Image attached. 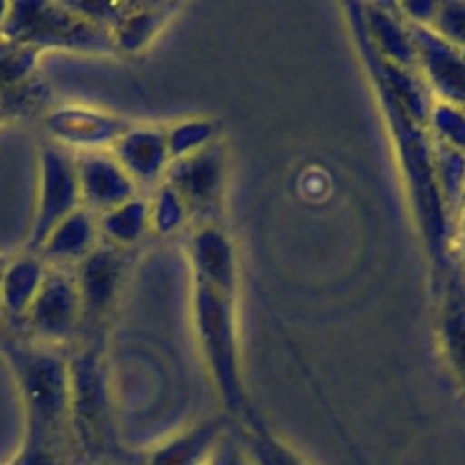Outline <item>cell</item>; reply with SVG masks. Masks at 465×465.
Segmentation results:
<instances>
[{"label":"cell","instance_id":"obj_14","mask_svg":"<svg viewBox=\"0 0 465 465\" xmlns=\"http://www.w3.org/2000/svg\"><path fill=\"white\" fill-rule=\"evenodd\" d=\"M194 282L205 283L218 292L234 296L236 260L232 245L223 231L214 225H203L189 243Z\"/></svg>","mask_w":465,"mask_h":465},{"label":"cell","instance_id":"obj_29","mask_svg":"<svg viewBox=\"0 0 465 465\" xmlns=\"http://www.w3.org/2000/svg\"><path fill=\"white\" fill-rule=\"evenodd\" d=\"M25 85L27 84L0 94V127L4 124H7L9 120L16 118V114H20L24 111V107L27 105V102L31 100V96H27V93H25L27 91Z\"/></svg>","mask_w":465,"mask_h":465},{"label":"cell","instance_id":"obj_32","mask_svg":"<svg viewBox=\"0 0 465 465\" xmlns=\"http://www.w3.org/2000/svg\"><path fill=\"white\" fill-rule=\"evenodd\" d=\"M5 260H7V258H5V256H4V254H0V271H2V267H4V263H5Z\"/></svg>","mask_w":465,"mask_h":465},{"label":"cell","instance_id":"obj_16","mask_svg":"<svg viewBox=\"0 0 465 465\" xmlns=\"http://www.w3.org/2000/svg\"><path fill=\"white\" fill-rule=\"evenodd\" d=\"M98 216L82 205L53 227L36 254L53 265L80 263L98 245Z\"/></svg>","mask_w":465,"mask_h":465},{"label":"cell","instance_id":"obj_26","mask_svg":"<svg viewBox=\"0 0 465 465\" xmlns=\"http://www.w3.org/2000/svg\"><path fill=\"white\" fill-rule=\"evenodd\" d=\"M443 332L449 358L465 383V307H454L447 312Z\"/></svg>","mask_w":465,"mask_h":465},{"label":"cell","instance_id":"obj_20","mask_svg":"<svg viewBox=\"0 0 465 465\" xmlns=\"http://www.w3.org/2000/svg\"><path fill=\"white\" fill-rule=\"evenodd\" d=\"M240 441L254 465H309L296 450L254 420L249 421V429Z\"/></svg>","mask_w":465,"mask_h":465},{"label":"cell","instance_id":"obj_15","mask_svg":"<svg viewBox=\"0 0 465 465\" xmlns=\"http://www.w3.org/2000/svg\"><path fill=\"white\" fill-rule=\"evenodd\" d=\"M47 265L36 254L25 251L7 258L0 271V311L5 325H22L42 285Z\"/></svg>","mask_w":465,"mask_h":465},{"label":"cell","instance_id":"obj_25","mask_svg":"<svg viewBox=\"0 0 465 465\" xmlns=\"http://www.w3.org/2000/svg\"><path fill=\"white\" fill-rule=\"evenodd\" d=\"M427 27L445 40L465 47V2L438 4L434 18Z\"/></svg>","mask_w":465,"mask_h":465},{"label":"cell","instance_id":"obj_17","mask_svg":"<svg viewBox=\"0 0 465 465\" xmlns=\"http://www.w3.org/2000/svg\"><path fill=\"white\" fill-rule=\"evenodd\" d=\"M398 9V7H396ZM365 31L378 58L400 65L416 67V49L411 35V25L403 22L400 11H391L387 5H367Z\"/></svg>","mask_w":465,"mask_h":465},{"label":"cell","instance_id":"obj_28","mask_svg":"<svg viewBox=\"0 0 465 465\" xmlns=\"http://www.w3.org/2000/svg\"><path fill=\"white\" fill-rule=\"evenodd\" d=\"M11 465H64V458L54 445L24 441L22 450L13 458Z\"/></svg>","mask_w":465,"mask_h":465},{"label":"cell","instance_id":"obj_21","mask_svg":"<svg viewBox=\"0 0 465 465\" xmlns=\"http://www.w3.org/2000/svg\"><path fill=\"white\" fill-rule=\"evenodd\" d=\"M216 125L207 118H185L165 129L171 162L185 158L214 142Z\"/></svg>","mask_w":465,"mask_h":465},{"label":"cell","instance_id":"obj_10","mask_svg":"<svg viewBox=\"0 0 465 465\" xmlns=\"http://www.w3.org/2000/svg\"><path fill=\"white\" fill-rule=\"evenodd\" d=\"M163 182L182 194L191 213L213 209L225 187L223 151L213 142L185 158L171 162Z\"/></svg>","mask_w":465,"mask_h":465},{"label":"cell","instance_id":"obj_7","mask_svg":"<svg viewBox=\"0 0 465 465\" xmlns=\"http://www.w3.org/2000/svg\"><path fill=\"white\" fill-rule=\"evenodd\" d=\"M44 125L51 142L69 149L71 153H82L111 149L131 127V122L122 114L105 109L65 102L45 113Z\"/></svg>","mask_w":465,"mask_h":465},{"label":"cell","instance_id":"obj_33","mask_svg":"<svg viewBox=\"0 0 465 465\" xmlns=\"http://www.w3.org/2000/svg\"><path fill=\"white\" fill-rule=\"evenodd\" d=\"M9 465H11V463H9Z\"/></svg>","mask_w":465,"mask_h":465},{"label":"cell","instance_id":"obj_13","mask_svg":"<svg viewBox=\"0 0 465 465\" xmlns=\"http://www.w3.org/2000/svg\"><path fill=\"white\" fill-rule=\"evenodd\" d=\"M173 2H120L109 25L114 53L136 54L143 51L176 15Z\"/></svg>","mask_w":465,"mask_h":465},{"label":"cell","instance_id":"obj_2","mask_svg":"<svg viewBox=\"0 0 465 465\" xmlns=\"http://www.w3.org/2000/svg\"><path fill=\"white\" fill-rule=\"evenodd\" d=\"M0 38L36 53L47 49L84 54L114 53L109 29L80 11L74 2H7Z\"/></svg>","mask_w":465,"mask_h":465},{"label":"cell","instance_id":"obj_30","mask_svg":"<svg viewBox=\"0 0 465 465\" xmlns=\"http://www.w3.org/2000/svg\"><path fill=\"white\" fill-rule=\"evenodd\" d=\"M458 216H460V225H461V236H463V242H465V194H463V200H461V207H460V213H458Z\"/></svg>","mask_w":465,"mask_h":465},{"label":"cell","instance_id":"obj_22","mask_svg":"<svg viewBox=\"0 0 465 465\" xmlns=\"http://www.w3.org/2000/svg\"><path fill=\"white\" fill-rule=\"evenodd\" d=\"M189 214L191 211L182 194L167 182H162L149 200V229L158 234L176 232Z\"/></svg>","mask_w":465,"mask_h":465},{"label":"cell","instance_id":"obj_23","mask_svg":"<svg viewBox=\"0 0 465 465\" xmlns=\"http://www.w3.org/2000/svg\"><path fill=\"white\" fill-rule=\"evenodd\" d=\"M429 127L434 140L465 154V109L454 104L436 100L430 107Z\"/></svg>","mask_w":465,"mask_h":465},{"label":"cell","instance_id":"obj_12","mask_svg":"<svg viewBox=\"0 0 465 465\" xmlns=\"http://www.w3.org/2000/svg\"><path fill=\"white\" fill-rule=\"evenodd\" d=\"M74 278L82 298L84 318L102 316L116 300L124 278L122 249L109 243H98L78 263Z\"/></svg>","mask_w":465,"mask_h":465},{"label":"cell","instance_id":"obj_1","mask_svg":"<svg viewBox=\"0 0 465 465\" xmlns=\"http://www.w3.org/2000/svg\"><path fill=\"white\" fill-rule=\"evenodd\" d=\"M20 389L25 414V440L54 445L69 429V361L56 352L20 345L7 336L0 341Z\"/></svg>","mask_w":465,"mask_h":465},{"label":"cell","instance_id":"obj_4","mask_svg":"<svg viewBox=\"0 0 465 465\" xmlns=\"http://www.w3.org/2000/svg\"><path fill=\"white\" fill-rule=\"evenodd\" d=\"M69 429L85 452H100L111 436V400L98 352L69 361Z\"/></svg>","mask_w":465,"mask_h":465},{"label":"cell","instance_id":"obj_24","mask_svg":"<svg viewBox=\"0 0 465 465\" xmlns=\"http://www.w3.org/2000/svg\"><path fill=\"white\" fill-rule=\"evenodd\" d=\"M38 53L0 38V94L27 84Z\"/></svg>","mask_w":465,"mask_h":465},{"label":"cell","instance_id":"obj_19","mask_svg":"<svg viewBox=\"0 0 465 465\" xmlns=\"http://www.w3.org/2000/svg\"><path fill=\"white\" fill-rule=\"evenodd\" d=\"M98 229L105 243L116 249L134 245L149 229V200L134 196L98 214Z\"/></svg>","mask_w":465,"mask_h":465},{"label":"cell","instance_id":"obj_5","mask_svg":"<svg viewBox=\"0 0 465 465\" xmlns=\"http://www.w3.org/2000/svg\"><path fill=\"white\" fill-rule=\"evenodd\" d=\"M82 207L74 153L45 140L38 153V189L25 249L36 252L53 227Z\"/></svg>","mask_w":465,"mask_h":465},{"label":"cell","instance_id":"obj_27","mask_svg":"<svg viewBox=\"0 0 465 465\" xmlns=\"http://www.w3.org/2000/svg\"><path fill=\"white\" fill-rule=\"evenodd\" d=\"M205 465H254V463L249 458L247 450L243 449L240 438L225 430V434L214 445Z\"/></svg>","mask_w":465,"mask_h":465},{"label":"cell","instance_id":"obj_9","mask_svg":"<svg viewBox=\"0 0 465 465\" xmlns=\"http://www.w3.org/2000/svg\"><path fill=\"white\" fill-rule=\"evenodd\" d=\"M74 165L82 205L96 216L138 196L136 183L109 149L74 153Z\"/></svg>","mask_w":465,"mask_h":465},{"label":"cell","instance_id":"obj_3","mask_svg":"<svg viewBox=\"0 0 465 465\" xmlns=\"http://www.w3.org/2000/svg\"><path fill=\"white\" fill-rule=\"evenodd\" d=\"M193 307L196 334L213 380L223 403L231 411L240 412L243 407V392L238 372L232 296L194 282Z\"/></svg>","mask_w":465,"mask_h":465},{"label":"cell","instance_id":"obj_11","mask_svg":"<svg viewBox=\"0 0 465 465\" xmlns=\"http://www.w3.org/2000/svg\"><path fill=\"white\" fill-rule=\"evenodd\" d=\"M136 187L162 183L171 165L165 129L156 125H133L109 149Z\"/></svg>","mask_w":465,"mask_h":465},{"label":"cell","instance_id":"obj_8","mask_svg":"<svg viewBox=\"0 0 465 465\" xmlns=\"http://www.w3.org/2000/svg\"><path fill=\"white\" fill-rule=\"evenodd\" d=\"M411 25L416 67L438 100L465 109V47L456 45L427 25Z\"/></svg>","mask_w":465,"mask_h":465},{"label":"cell","instance_id":"obj_6","mask_svg":"<svg viewBox=\"0 0 465 465\" xmlns=\"http://www.w3.org/2000/svg\"><path fill=\"white\" fill-rule=\"evenodd\" d=\"M82 318L84 307L74 274L58 265L47 267L22 325L40 341L60 343L74 334Z\"/></svg>","mask_w":465,"mask_h":465},{"label":"cell","instance_id":"obj_31","mask_svg":"<svg viewBox=\"0 0 465 465\" xmlns=\"http://www.w3.org/2000/svg\"><path fill=\"white\" fill-rule=\"evenodd\" d=\"M4 325H5V322H4V316H2V311H0V341L5 338L4 336Z\"/></svg>","mask_w":465,"mask_h":465},{"label":"cell","instance_id":"obj_18","mask_svg":"<svg viewBox=\"0 0 465 465\" xmlns=\"http://www.w3.org/2000/svg\"><path fill=\"white\" fill-rule=\"evenodd\" d=\"M223 434L225 425L220 418L203 420L156 445L145 465H205Z\"/></svg>","mask_w":465,"mask_h":465}]
</instances>
